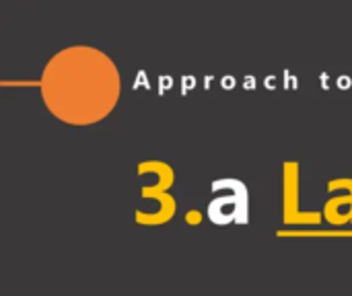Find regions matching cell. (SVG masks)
Returning a JSON list of instances; mask_svg holds the SVG:
<instances>
[{
	"mask_svg": "<svg viewBox=\"0 0 352 296\" xmlns=\"http://www.w3.org/2000/svg\"><path fill=\"white\" fill-rule=\"evenodd\" d=\"M39 89L45 107L60 122L91 126L118 105L122 78L116 62L101 49L70 45L50 58Z\"/></svg>",
	"mask_w": 352,
	"mask_h": 296,
	"instance_id": "obj_1",
	"label": "cell"
}]
</instances>
